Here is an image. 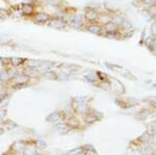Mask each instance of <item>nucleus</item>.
I'll list each match as a JSON object with an SVG mask.
<instances>
[{
	"mask_svg": "<svg viewBox=\"0 0 156 155\" xmlns=\"http://www.w3.org/2000/svg\"><path fill=\"white\" fill-rule=\"evenodd\" d=\"M27 65L30 68H47V67L52 66L51 62H42V61H28Z\"/></svg>",
	"mask_w": 156,
	"mask_h": 155,
	"instance_id": "obj_1",
	"label": "nucleus"
},
{
	"mask_svg": "<svg viewBox=\"0 0 156 155\" xmlns=\"http://www.w3.org/2000/svg\"><path fill=\"white\" fill-rule=\"evenodd\" d=\"M50 26L53 27V28H57V29H60V28H64L65 27V22L62 21L60 18H53L50 21Z\"/></svg>",
	"mask_w": 156,
	"mask_h": 155,
	"instance_id": "obj_2",
	"label": "nucleus"
},
{
	"mask_svg": "<svg viewBox=\"0 0 156 155\" xmlns=\"http://www.w3.org/2000/svg\"><path fill=\"white\" fill-rule=\"evenodd\" d=\"M49 15H47L46 12H39L36 15V22L37 23H45L49 20Z\"/></svg>",
	"mask_w": 156,
	"mask_h": 155,
	"instance_id": "obj_3",
	"label": "nucleus"
},
{
	"mask_svg": "<svg viewBox=\"0 0 156 155\" xmlns=\"http://www.w3.org/2000/svg\"><path fill=\"white\" fill-rule=\"evenodd\" d=\"M22 12L24 15L29 16V15H31L34 12V6L31 4H23V6H22Z\"/></svg>",
	"mask_w": 156,
	"mask_h": 155,
	"instance_id": "obj_4",
	"label": "nucleus"
},
{
	"mask_svg": "<svg viewBox=\"0 0 156 155\" xmlns=\"http://www.w3.org/2000/svg\"><path fill=\"white\" fill-rule=\"evenodd\" d=\"M9 62H11L12 65H14V66H19V65L22 64V62H23V59L22 58H19V57H12V58L9 59Z\"/></svg>",
	"mask_w": 156,
	"mask_h": 155,
	"instance_id": "obj_5",
	"label": "nucleus"
},
{
	"mask_svg": "<svg viewBox=\"0 0 156 155\" xmlns=\"http://www.w3.org/2000/svg\"><path fill=\"white\" fill-rule=\"evenodd\" d=\"M85 17L89 20H94V19H96L97 14L94 11H87V14H85Z\"/></svg>",
	"mask_w": 156,
	"mask_h": 155,
	"instance_id": "obj_6",
	"label": "nucleus"
},
{
	"mask_svg": "<svg viewBox=\"0 0 156 155\" xmlns=\"http://www.w3.org/2000/svg\"><path fill=\"white\" fill-rule=\"evenodd\" d=\"M100 27L99 26H96V25H90V26L89 27V30L90 32H94V33H98V32L100 31Z\"/></svg>",
	"mask_w": 156,
	"mask_h": 155,
	"instance_id": "obj_7",
	"label": "nucleus"
},
{
	"mask_svg": "<svg viewBox=\"0 0 156 155\" xmlns=\"http://www.w3.org/2000/svg\"><path fill=\"white\" fill-rule=\"evenodd\" d=\"M7 17V12L4 9H0V18H6Z\"/></svg>",
	"mask_w": 156,
	"mask_h": 155,
	"instance_id": "obj_8",
	"label": "nucleus"
},
{
	"mask_svg": "<svg viewBox=\"0 0 156 155\" xmlns=\"http://www.w3.org/2000/svg\"><path fill=\"white\" fill-rule=\"evenodd\" d=\"M47 1H48L49 3L53 4V5H56V4H58L59 0H47Z\"/></svg>",
	"mask_w": 156,
	"mask_h": 155,
	"instance_id": "obj_9",
	"label": "nucleus"
},
{
	"mask_svg": "<svg viewBox=\"0 0 156 155\" xmlns=\"http://www.w3.org/2000/svg\"><path fill=\"white\" fill-rule=\"evenodd\" d=\"M7 78V75L5 72H3V73L0 74V79H6Z\"/></svg>",
	"mask_w": 156,
	"mask_h": 155,
	"instance_id": "obj_10",
	"label": "nucleus"
},
{
	"mask_svg": "<svg viewBox=\"0 0 156 155\" xmlns=\"http://www.w3.org/2000/svg\"><path fill=\"white\" fill-rule=\"evenodd\" d=\"M5 1H12V0H5Z\"/></svg>",
	"mask_w": 156,
	"mask_h": 155,
	"instance_id": "obj_11",
	"label": "nucleus"
}]
</instances>
